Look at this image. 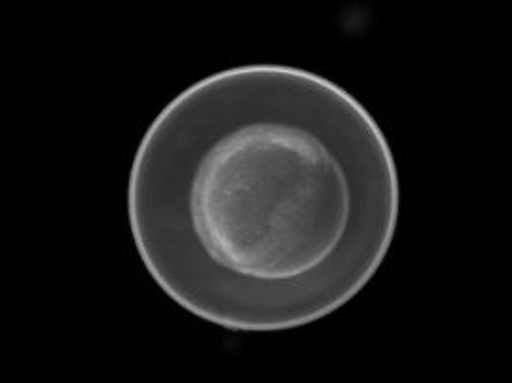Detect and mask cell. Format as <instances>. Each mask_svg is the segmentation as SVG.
Here are the masks:
<instances>
[{
	"label": "cell",
	"mask_w": 512,
	"mask_h": 383,
	"mask_svg": "<svg viewBox=\"0 0 512 383\" xmlns=\"http://www.w3.org/2000/svg\"><path fill=\"white\" fill-rule=\"evenodd\" d=\"M401 183L384 131L323 74L251 63L175 95L128 181L137 255L169 300L232 332L308 327L389 253Z\"/></svg>",
	"instance_id": "6da1fadb"
}]
</instances>
